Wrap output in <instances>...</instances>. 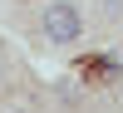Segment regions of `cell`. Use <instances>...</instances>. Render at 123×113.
<instances>
[{
	"mask_svg": "<svg viewBox=\"0 0 123 113\" xmlns=\"http://www.w3.org/2000/svg\"><path fill=\"white\" fill-rule=\"evenodd\" d=\"M35 30H39V39H44V44L69 49V44H79V39H84L89 15H84V5H79V0H44V5H39Z\"/></svg>",
	"mask_w": 123,
	"mask_h": 113,
	"instance_id": "obj_1",
	"label": "cell"
},
{
	"mask_svg": "<svg viewBox=\"0 0 123 113\" xmlns=\"http://www.w3.org/2000/svg\"><path fill=\"white\" fill-rule=\"evenodd\" d=\"M0 84H5V59H0Z\"/></svg>",
	"mask_w": 123,
	"mask_h": 113,
	"instance_id": "obj_3",
	"label": "cell"
},
{
	"mask_svg": "<svg viewBox=\"0 0 123 113\" xmlns=\"http://www.w3.org/2000/svg\"><path fill=\"white\" fill-rule=\"evenodd\" d=\"M5 113H30V108H5Z\"/></svg>",
	"mask_w": 123,
	"mask_h": 113,
	"instance_id": "obj_4",
	"label": "cell"
},
{
	"mask_svg": "<svg viewBox=\"0 0 123 113\" xmlns=\"http://www.w3.org/2000/svg\"><path fill=\"white\" fill-rule=\"evenodd\" d=\"M104 5V20H118V10H123V0H98Z\"/></svg>",
	"mask_w": 123,
	"mask_h": 113,
	"instance_id": "obj_2",
	"label": "cell"
}]
</instances>
